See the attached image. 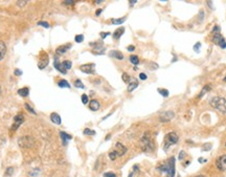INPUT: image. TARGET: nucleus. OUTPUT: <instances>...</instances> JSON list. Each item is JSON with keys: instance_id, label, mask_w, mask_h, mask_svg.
<instances>
[{"instance_id": "nucleus-8", "label": "nucleus", "mask_w": 226, "mask_h": 177, "mask_svg": "<svg viewBox=\"0 0 226 177\" xmlns=\"http://www.w3.org/2000/svg\"><path fill=\"white\" fill-rule=\"evenodd\" d=\"M41 54H42V56H40V61H39V63H38V67L40 68V69H44V68L48 65L49 59H48V56H47L44 51H42Z\"/></svg>"}, {"instance_id": "nucleus-50", "label": "nucleus", "mask_w": 226, "mask_h": 177, "mask_svg": "<svg viewBox=\"0 0 226 177\" xmlns=\"http://www.w3.org/2000/svg\"><path fill=\"white\" fill-rule=\"evenodd\" d=\"M17 3L18 4H26V1H23V2H19V1H18Z\"/></svg>"}, {"instance_id": "nucleus-46", "label": "nucleus", "mask_w": 226, "mask_h": 177, "mask_svg": "<svg viewBox=\"0 0 226 177\" xmlns=\"http://www.w3.org/2000/svg\"><path fill=\"white\" fill-rule=\"evenodd\" d=\"M102 12H103L102 8H99V10H97V12H95V15H97V16H100V13H102Z\"/></svg>"}, {"instance_id": "nucleus-1", "label": "nucleus", "mask_w": 226, "mask_h": 177, "mask_svg": "<svg viewBox=\"0 0 226 177\" xmlns=\"http://www.w3.org/2000/svg\"><path fill=\"white\" fill-rule=\"evenodd\" d=\"M157 170L162 173H165L168 177H174L175 176V157H171L165 163L160 165Z\"/></svg>"}, {"instance_id": "nucleus-18", "label": "nucleus", "mask_w": 226, "mask_h": 177, "mask_svg": "<svg viewBox=\"0 0 226 177\" xmlns=\"http://www.w3.org/2000/svg\"><path fill=\"white\" fill-rule=\"evenodd\" d=\"M71 47V44H66V45H62V46H60V47H58V49H57V54H65L66 51H68V49Z\"/></svg>"}, {"instance_id": "nucleus-52", "label": "nucleus", "mask_w": 226, "mask_h": 177, "mask_svg": "<svg viewBox=\"0 0 226 177\" xmlns=\"http://www.w3.org/2000/svg\"><path fill=\"white\" fill-rule=\"evenodd\" d=\"M224 82H226V77H225V78H224Z\"/></svg>"}, {"instance_id": "nucleus-16", "label": "nucleus", "mask_w": 226, "mask_h": 177, "mask_svg": "<svg viewBox=\"0 0 226 177\" xmlns=\"http://www.w3.org/2000/svg\"><path fill=\"white\" fill-rule=\"evenodd\" d=\"M5 54H6V45L4 42L0 41V61L3 60L4 57H5Z\"/></svg>"}, {"instance_id": "nucleus-19", "label": "nucleus", "mask_w": 226, "mask_h": 177, "mask_svg": "<svg viewBox=\"0 0 226 177\" xmlns=\"http://www.w3.org/2000/svg\"><path fill=\"white\" fill-rule=\"evenodd\" d=\"M60 136H61V139H62V142H63V145H67V143L71 139V135L67 134V133L63 132V131H61L60 132Z\"/></svg>"}, {"instance_id": "nucleus-24", "label": "nucleus", "mask_w": 226, "mask_h": 177, "mask_svg": "<svg viewBox=\"0 0 226 177\" xmlns=\"http://www.w3.org/2000/svg\"><path fill=\"white\" fill-rule=\"evenodd\" d=\"M58 85H59V87H62V88H70V84L68 83V82L66 81V80L59 81Z\"/></svg>"}, {"instance_id": "nucleus-32", "label": "nucleus", "mask_w": 226, "mask_h": 177, "mask_svg": "<svg viewBox=\"0 0 226 177\" xmlns=\"http://www.w3.org/2000/svg\"><path fill=\"white\" fill-rule=\"evenodd\" d=\"M38 25H41V26L45 27V28H49V27H50V25L48 24V22H46V21H39L38 22Z\"/></svg>"}, {"instance_id": "nucleus-10", "label": "nucleus", "mask_w": 226, "mask_h": 177, "mask_svg": "<svg viewBox=\"0 0 226 177\" xmlns=\"http://www.w3.org/2000/svg\"><path fill=\"white\" fill-rule=\"evenodd\" d=\"M174 116H175V114L173 111H165V112L161 113L160 116H159V120L162 123H166V122L171 121Z\"/></svg>"}, {"instance_id": "nucleus-33", "label": "nucleus", "mask_w": 226, "mask_h": 177, "mask_svg": "<svg viewBox=\"0 0 226 177\" xmlns=\"http://www.w3.org/2000/svg\"><path fill=\"white\" fill-rule=\"evenodd\" d=\"M81 100H82V103H83L84 105H86V104L88 103V95L87 94H82Z\"/></svg>"}, {"instance_id": "nucleus-41", "label": "nucleus", "mask_w": 226, "mask_h": 177, "mask_svg": "<svg viewBox=\"0 0 226 177\" xmlns=\"http://www.w3.org/2000/svg\"><path fill=\"white\" fill-rule=\"evenodd\" d=\"M100 38H102V39H105L106 37L110 36V33H100Z\"/></svg>"}, {"instance_id": "nucleus-49", "label": "nucleus", "mask_w": 226, "mask_h": 177, "mask_svg": "<svg viewBox=\"0 0 226 177\" xmlns=\"http://www.w3.org/2000/svg\"><path fill=\"white\" fill-rule=\"evenodd\" d=\"M94 3L100 4V3H102V1H100V0H97V1H94Z\"/></svg>"}, {"instance_id": "nucleus-26", "label": "nucleus", "mask_w": 226, "mask_h": 177, "mask_svg": "<svg viewBox=\"0 0 226 177\" xmlns=\"http://www.w3.org/2000/svg\"><path fill=\"white\" fill-rule=\"evenodd\" d=\"M62 65H63V67L65 68L66 70L70 69V68H71V61H69V60L64 61V62L62 63Z\"/></svg>"}, {"instance_id": "nucleus-53", "label": "nucleus", "mask_w": 226, "mask_h": 177, "mask_svg": "<svg viewBox=\"0 0 226 177\" xmlns=\"http://www.w3.org/2000/svg\"><path fill=\"white\" fill-rule=\"evenodd\" d=\"M225 147H226V142H225Z\"/></svg>"}, {"instance_id": "nucleus-30", "label": "nucleus", "mask_w": 226, "mask_h": 177, "mask_svg": "<svg viewBox=\"0 0 226 177\" xmlns=\"http://www.w3.org/2000/svg\"><path fill=\"white\" fill-rule=\"evenodd\" d=\"M84 134L85 135H94L95 131L91 130V129H89V128H86V129H84Z\"/></svg>"}, {"instance_id": "nucleus-51", "label": "nucleus", "mask_w": 226, "mask_h": 177, "mask_svg": "<svg viewBox=\"0 0 226 177\" xmlns=\"http://www.w3.org/2000/svg\"><path fill=\"white\" fill-rule=\"evenodd\" d=\"M195 177H205V176H202V175H198V176H195Z\"/></svg>"}, {"instance_id": "nucleus-17", "label": "nucleus", "mask_w": 226, "mask_h": 177, "mask_svg": "<svg viewBox=\"0 0 226 177\" xmlns=\"http://www.w3.org/2000/svg\"><path fill=\"white\" fill-rule=\"evenodd\" d=\"M100 102L97 101V100H92V101H90V104H89V108L92 111H97L100 109Z\"/></svg>"}, {"instance_id": "nucleus-34", "label": "nucleus", "mask_w": 226, "mask_h": 177, "mask_svg": "<svg viewBox=\"0 0 226 177\" xmlns=\"http://www.w3.org/2000/svg\"><path fill=\"white\" fill-rule=\"evenodd\" d=\"M24 107L26 108V110H28V111H29V112H31V113H33V114H36V111L34 110V109L31 108V106H29V105H28V104H27V103H25V104H24Z\"/></svg>"}, {"instance_id": "nucleus-23", "label": "nucleus", "mask_w": 226, "mask_h": 177, "mask_svg": "<svg viewBox=\"0 0 226 177\" xmlns=\"http://www.w3.org/2000/svg\"><path fill=\"white\" fill-rule=\"evenodd\" d=\"M209 90H211V86H209V85H205L204 87H203L202 91H201L200 93H199V95H198V97H199V99H201V97H202L203 95L206 93V92H208Z\"/></svg>"}, {"instance_id": "nucleus-40", "label": "nucleus", "mask_w": 226, "mask_h": 177, "mask_svg": "<svg viewBox=\"0 0 226 177\" xmlns=\"http://www.w3.org/2000/svg\"><path fill=\"white\" fill-rule=\"evenodd\" d=\"M184 156H185V151H180L179 156H178V159H179V160H182V159L184 158Z\"/></svg>"}, {"instance_id": "nucleus-6", "label": "nucleus", "mask_w": 226, "mask_h": 177, "mask_svg": "<svg viewBox=\"0 0 226 177\" xmlns=\"http://www.w3.org/2000/svg\"><path fill=\"white\" fill-rule=\"evenodd\" d=\"M24 122V116L22 113H19L17 114L15 117H14V124L12 126V131H16L20 126L22 125V123Z\"/></svg>"}, {"instance_id": "nucleus-35", "label": "nucleus", "mask_w": 226, "mask_h": 177, "mask_svg": "<svg viewBox=\"0 0 226 177\" xmlns=\"http://www.w3.org/2000/svg\"><path fill=\"white\" fill-rule=\"evenodd\" d=\"M109 158H110L111 160H115L116 158H117V155H116V153L114 151H111L110 153H109Z\"/></svg>"}, {"instance_id": "nucleus-47", "label": "nucleus", "mask_w": 226, "mask_h": 177, "mask_svg": "<svg viewBox=\"0 0 226 177\" xmlns=\"http://www.w3.org/2000/svg\"><path fill=\"white\" fill-rule=\"evenodd\" d=\"M136 0H132V1H129V3H130V6H133V4H135L136 3Z\"/></svg>"}, {"instance_id": "nucleus-5", "label": "nucleus", "mask_w": 226, "mask_h": 177, "mask_svg": "<svg viewBox=\"0 0 226 177\" xmlns=\"http://www.w3.org/2000/svg\"><path fill=\"white\" fill-rule=\"evenodd\" d=\"M178 135L176 132H170L169 134H166L165 138H164V150H168V148H170L172 145H175L178 143Z\"/></svg>"}, {"instance_id": "nucleus-38", "label": "nucleus", "mask_w": 226, "mask_h": 177, "mask_svg": "<svg viewBox=\"0 0 226 177\" xmlns=\"http://www.w3.org/2000/svg\"><path fill=\"white\" fill-rule=\"evenodd\" d=\"M104 177H116V174L114 172H106L104 173Z\"/></svg>"}, {"instance_id": "nucleus-42", "label": "nucleus", "mask_w": 226, "mask_h": 177, "mask_svg": "<svg viewBox=\"0 0 226 177\" xmlns=\"http://www.w3.org/2000/svg\"><path fill=\"white\" fill-rule=\"evenodd\" d=\"M147 78H148V77H147V74H139V79H140V80H147Z\"/></svg>"}, {"instance_id": "nucleus-29", "label": "nucleus", "mask_w": 226, "mask_h": 177, "mask_svg": "<svg viewBox=\"0 0 226 177\" xmlns=\"http://www.w3.org/2000/svg\"><path fill=\"white\" fill-rule=\"evenodd\" d=\"M74 86L77 88H81V89H84L85 88V86H84V84L82 83V81L81 80H75V82H74Z\"/></svg>"}, {"instance_id": "nucleus-20", "label": "nucleus", "mask_w": 226, "mask_h": 177, "mask_svg": "<svg viewBox=\"0 0 226 177\" xmlns=\"http://www.w3.org/2000/svg\"><path fill=\"white\" fill-rule=\"evenodd\" d=\"M124 33H125V28H124V27H120V28H117L115 31H114L113 38H114L115 40H118L120 37H122L123 34H124Z\"/></svg>"}, {"instance_id": "nucleus-13", "label": "nucleus", "mask_w": 226, "mask_h": 177, "mask_svg": "<svg viewBox=\"0 0 226 177\" xmlns=\"http://www.w3.org/2000/svg\"><path fill=\"white\" fill-rule=\"evenodd\" d=\"M54 68H56L57 70H59V71H60L61 74H67V70H66L65 68L63 67L62 63H60V62H59L58 57H56V58H54Z\"/></svg>"}, {"instance_id": "nucleus-12", "label": "nucleus", "mask_w": 226, "mask_h": 177, "mask_svg": "<svg viewBox=\"0 0 226 177\" xmlns=\"http://www.w3.org/2000/svg\"><path fill=\"white\" fill-rule=\"evenodd\" d=\"M114 152L116 153V155L118 156H123L124 154L127 152V148L124 146L123 144H120V143H117V144L115 145V150H114Z\"/></svg>"}, {"instance_id": "nucleus-37", "label": "nucleus", "mask_w": 226, "mask_h": 177, "mask_svg": "<svg viewBox=\"0 0 226 177\" xmlns=\"http://www.w3.org/2000/svg\"><path fill=\"white\" fill-rule=\"evenodd\" d=\"M123 80H124V82H126V83H129V82L131 81V78H130L127 74H123Z\"/></svg>"}, {"instance_id": "nucleus-15", "label": "nucleus", "mask_w": 226, "mask_h": 177, "mask_svg": "<svg viewBox=\"0 0 226 177\" xmlns=\"http://www.w3.org/2000/svg\"><path fill=\"white\" fill-rule=\"evenodd\" d=\"M109 56H110L111 58L117 59V60H123V59H124V54L118 51H111L110 53H109Z\"/></svg>"}, {"instance_id": "nucleus-21", "label": "nucleus", "mask_w": 226, "mask_h": 177, "mask_svg": "<svg viewBox=\"0 0 226 177\" xmlns=\"http://www.w3.org/2000/svg\"><path fill=\"white\" fill-rule=\"evenodd\" d=\"M137 86H138V82L136 81V80H133L132 82H130L129 85H128V91L132 92L136 87H137Z\"/></svg>"}, {"instance_id": "nucleus-31", "label": "nucleus", "mask_w": 226, "mask_h": 177, "mask_svg": "<svg viewBox=\"0 0 226 177\" xmlns=\"http://www.w3.org/2000/svg\"><path fill=\"white\" fill-rule=\"evenodd\" d=\"M83 40H84V36L83 35H77L74 37V41L77 43H81V42H83Z\"/></svg>"}, {"instance_id": "nucleus-25", "label": "nucleus", "mask_w": 226, "mask_h": 177, "mask_svg": "<svg viewBox=\"0 0 226 177\" xmlns=\"http://www.w3.org/2000/svg\"><path fill=\"white\" fill-rule=\"evenodd\" d=\"M130 61H131V63L132 64H134V65H138L139 64V59H138V57L137 56H131L130 57Z\"/></svg>"}, {"instance_id": "nucleus-28", "label": "nucleus", "mask_w": 226, "mask_h": 177, "mask_svg": "<svg viewBox=\"0 0 226 177\" xmlns=\"http://www.w3.org/2000/svg\"><path fill=\"white\" fill-rule=\"evenodd\" d=\"M157 91H158L159 93L162 95L163 97H169V91H168L166 89H163V88H158V89H157Z\"/></svg>"}, {"instance_id": "nucleus-39", "label": "nucleus", "mask_w": 226, "mask_h": 177, "mask_svg": "<svg viewBox=\"0 0 226 177\" xmlns=\"http://www.w3.org/2000/svg\"><path fill=\"white\" fill-rule=\"evenodd\" d=\"M13 172H14L13 168H8V169H6V171H5V175L6 176H11L13 174Z\"/></svg>"}, {"instance_id": "nucleus-44", "label": "nucleus", "mask_w": 226, "mask_h": 177, "mask_svg": "<svg viewBox=\"0 0 226 177\" xmlns=\"http://www.w3.org/2000/svg\"><path fill=\"white\" fill-rule=\"evenodd\" d=\"M127 49L129 51H135V46H133V45H130V46H128Z\"/></svg>"}, {"instance_id": "nucleus-7", "label": "nucleus", "mask_w": 226, "mask_h": 177, "mask_svg": "<svg viewBox=\"0 0 226 177\" xmlns=\"http://www.w3.org/2000/svg\"><path fill=\"white\" fill-rule=\"evenodd\" d=\"M80 69L84 72V74H95V64L93 63H90V64H84L80 66Z\"/></svg>"}, {"instance_id": "nucleus-48", "label": "nucleus", "mask_w": 226, "mask_h": 177, "mask_svg": "<svg viewBox=\"0 0 226 177\" xmlns=\"http://www.w3.org/2000/svg\"><path fill=\"white\" fill-rule=\"evenodd\" d=\"M198 162H206V159H203V158H199V159H198Z\"/></svg>"}, {"instance_id": "nucleus-14", "label": "nucleus", "mask_w": 226, "mask_h": 177, "mask_svg": "<svg viewBox=\"0 0 226 177\" xmlns=\"http://www.w3.org/2000/svg\"><path fill=\"white\" fill-rule=\"evenodd\" d=\"M50 120H51V122L54 123V124H56V125H61V123H62L61 116L56 112L51 113V115H50Z\"/></svg>"}, {"instance_id": "nucleus-22", "label": "nucleus", "mask_w": 226, "mask_h": 177, "mask_svg": "<svg viewBox=\"0 0 226 177\" xmlns=\"http://www.w3.org/2000/svg\"><path fill=\"white\" fill-rule=\"evenodd\" d=\"M18 94L19 95H21V97H27V95L29 94V89L27 87H23V88H21V89H19L18 90Z\"/></svg>"}, {"instance_id": "nucleus-3", "label": "nucleus", "mask_w": 226, "mask_h": 177, "mask_svg": "<svg viewBox=\"0 0 226 177\" xmlns=\"http://www.w3.org/2000/svg\"><path fill=\"white\" fill-rule=\"evenodd\" d=\"M213 42L216 45H219L221 48H226V41L220 34V27L218 25L213 28Z\"/></svg>"}, {"instance_id": "nucleus-2", "label": "nucleus", "mask_w": 226, "mask_h": 177, "mask_svg": "<svg viewBox=\"0 0 226 177\" xmlns=\"http://www.w3.org/2000/svg\"><path fill=\"white\" fill-rule=\"evenodd\" d=\"M211 106L222 114H226V100L222 97H215L211 100Z\"/></svg>"}, {"instance_id": "nucleus-11", "label": "nucleus", "mask_w": 226, "mask_h": 177, "mask_svg": "<svg viewBox=\"0 0 226 177\" xmlns=\"http://www.w3.org/2000/svg\"><path fill=\"white\" fill-rule=\"evenodd\" d=\"M31 138L29 136H24V137H21L19 139V145L22 148H29L31 146Z\"/></svg>"}, {"instance_id": "nucleus-9", "label": "nucleus", "mask_w": 226, "mask_h": 177, "mask_svg": "<svg viewBox=\"0 0 226 177\" xmlns=\"http://www.w3.org/2000/svg\"><path fill=\"white\" fill-rule=\"evenodd\" d=\"M216 166L219 170H221V171H225L226 170V154L221 155L220 157L217 159Z\"/></svg>"}, {"instance_id": "nucleus-43", "label": "nucleus", "mask_w": 226, "mask_h": 177, "mask_svg": "<svg viewBox=\"0 0 226 177\" xmlns=\"http://www.w3.org/2000/svg\"><path fill=\"white\" fill-rule=\"evenodd\" d=\"M14 72H15L16 76H21V74H22V71L20 69H15V71H14Z\"/></svg>"}, {"instance_id": "nucleus-45", "label": "nucleus", "mask_w": 226, "mask_h": 177, "mask_svg": "<svg viewBox=\"0 0 226 177\" xmlns=\"http://www.w3.org/2000/svg\"><path fill=\"white\" fill-rule=\"evenodd\" d=\"M63 4H74V1H71V0H67V1H63Z\"/></svg>"}, {"instance_id": "nucleus-36", "label": "nucleus", "mask_w": 226, "mask_h": 177, "mask_svg": "<svg viewBox=\"0 0 226 177\" xmlns=\"http://www.w3.org/2000/svg\"><path fill=\"white\" fill-rule=\"evenodd\" d=\"M200 45H201L200 42H197L194 45V51H195L196 53H200Z\"/></svg>"}, {"instance_id": "nucleus-4", "label": "nucleus", "mask_w": 226, "mask_h": 177, "mask_svg": "<svg viewBox=\"0 0 226 177\" xmlns=\"http://www.w3.org/2000/svg\"><path fill=\"white\" fill-rule=\"evenodd\" d=\"M140 147H141V150L145 152H151L154 149V144H153L152 139H151V137H150V134L148 132H146L142 137H141Z\"/></svg>"}, {"instance_id": "nucleus-27", "label": "nucleus", "mask_w": 226, "mask_h": 177, "mask_svg": "<svg viewBox=\"0 0 226 177\" xmlns=\"http://www.w3.org/2000/svg\"><path fill=\"white\" fill-rule=\"evenodd\" d=\"M125 20H126V17L120 18V19H112L111 20V22H112V24H122L125 22Z\"/></svg>"}]
</instances>
